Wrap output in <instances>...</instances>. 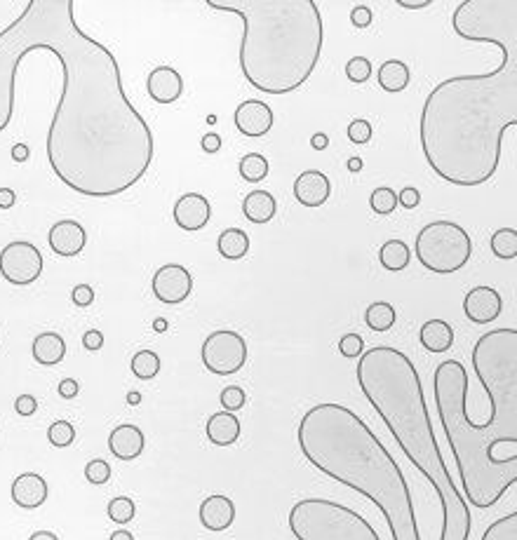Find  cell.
Returning <instances> with one entry per match:
<instances>
[{"instance_id": "1", "label": "cell", "mask_w": 517, "mask_h": 540, "mask_svg": "<svg viewBox=\"0 0 517 540\" xmlns=\"http://www.w3.org/2000/svg\"><path fill=\"white\" fill-rule=\"evenodd\" d=\"M73 8V0H31L0 33V132L15 111L22 59L36 50L55 54L64 90L47 132V160L71 191L113 198L149 172L153 134L127 99L113 52L80 29Z\"/></svg>"}, {"instance_id": "2", "label": "cell", "mask_w": 517, "mask_h": 540, "mask_svg": "<svg viewBox=\"0 0 517 540\" xmlns=\"http://www.w3.org/2000/svg\"><path fill=\"white\" fill-rule=\"evenodd\" d=\"M456 36L494 43L501 66L442 80L421 111L426 162L452 186L487 184L499 170L503 134L517 125V0H466L454 10Z\"/></svg>"}, {"instance_id": "3", "label": "cell", "mask_w": 517, "mask_h": 540, "mask_svg": "<svg viewBox=\"0 0 517 540\" xmlns=\"http://www.w3.org/2000/svg\"><path fill=\"white\" fill-rule=\"evenodd\" d=\"M306 461L384 512L393 540H421L409 486L379 437L341 404H318L299 423Z\"/></svg>"}, {"instance_id": "4", "label": "cell", "mask_w": 517, "mask_h": 540, "mask_svg": "<svg viewBox=\"0 0 517 540\" xmlns=\"http://www.w3.org/2000/svg\"><path fill=\"white\" fill-rule=\"evenodd\" d=\"M358 383L405 456L438 491L445 515L440 540H468L473 519L466 498L442 461L419 371L412 360L395 348L376 346L360 355Z\"/></svg>"}, {"instance_id": "5", "label": "cell", "mask_w": 517, "mask_h": 540, "mask_svg": "<svg viewBox=\"0 0 517 540\" xmlns=\"http://www.w3.org/2000/svg\"><path fill=\"white\" fill-rule=\"evenodd\" d=\"M207 8L243 19L240 69L254 90L278 97L311 78L325 40L315 0H207Z\"/></svg>"}, {"instance_id": "6", "label": "cell", "mask_w": 517, "mask_h": 540, "mask_svg": "<svg viewBox=\"0 0 517 540\" xmlns=\"http://www.w3.org/2000/svg\"><path fill=\"white\" fill-rule=\"evenodd\" d=\"M433 390L466 501L480 510L492 508L517 482V463L494 465L487 458V449L499 440H517V414H496L487 428L470 425L468 371L459 360H447L435 369Z\"/></svg>"}, {"instance_id": "7", "label": "cell", "mask_w": 517, "mask_h": 540, "mask_svg": "<svg viewBox=\"0 0 517 540\" xmlns=\"http://www.w3.org/2000/svg\"><path fill=\"white\" fill-rule=\"evenodd\" d=\"M473 367L489 397V416L480 428L492 425L496 414H517V332L494 329L480 336L473 348Z\"/></svg>"}, {"instance_id": "8", "label": "cell", "mask_w": 517, "mask_h": 540, "mask_svg": "<svg viewBox=\"0 0 517 540\" xmlns=\"http://www.w3.org/2000/svg\"><path fill=\"white\" fill-rule=\"evenodd\" d=\"M290 529L297 540H381L358 512L322 498H306L294 505Z\"/></svg>"}, {"instance_id": "9", "label": "cell", "mask_w": 517, "mask_h": 540, "mask_svg": "<svg viewBox=\"0 0 517 540\" xmlns=\"http://www.w3.org/2000/svg\"><path fill=\"white\" fill-rule=\"evenodd\" d=\"M473 245L468 233L452 221H433L416 235V259L438 275H452L470 259Z\"/></svg>"}, {"instance_id": "10", "label": "cell", "mask_w": 517, "mask_h": 540, "mask_svg": "<svg viewBox=\"0 0 517 540\" xmlns=\"http://www.w3.org/2000/svg\"><path fill=\"white\" fill-rule=\"evenodd\" d=\"M247 362V343L235 332H214L203 343V364L217 376H228L243 369Z\"/></svg>"}, {"instance_id": "11", "label": "cell", "mask_w": 517, "mask_h": 540, "mask_svg": "<svg viewBox=\"0 0 517 540\" xmlns=\"http://www.w3.org/2000/svg\"><path fill=\"white\" fill-rule=\"evenodd\" d=\"M0 273L10 285H31L43 275V254L33 242L17 240L10 242L0 252Z\"/></svg>"}, {"instance_id": "12", "label": "cell", "mask_w": 517, "mask_h": 540, "mask_svg": "<svg viewBox=\"0 0 517 540\" xmlns=\"http://www.w3.org/2000/svg\"><path fill=\"white\" fill-rule=\"evenodd\" d=\"M193 292V278L191 273L179 263H167L153 275V294L160 303L167 306H177V303L186 301Z\"/></svg>"}, {"instance_id": "13", "label": "cell", "mask_w": 517, "mask_h": 540, "mask_svg": "<svg viewBox=\"0 0 517 540\" xmlns=\"http://www.w3.org/2000/svg\"><path fill=\"white\" fill-rule=\"evenodd\" d=\"M235 127L245 137H264L273 127V108L266 101L247 99L235 108Z\"/></svg>"}, {"instance_id": "14", "label": "cell", "mask_w": 517, "mask_h": 540, "mask_svg": "<svg viewBox=\"0 0 517 540\" xmlns=\"http://www.w3.org/2000/svg\"><path fill=\"white\" fill-rule=\"evenodd\" d=\"M501 308H503L501 294L496 292L494 287H485V285L475 287V289H470V292L466 294V299H463V313H466L468 320L475 324L494 322L496 317L501 315Z\"/></svg>"}, {"instance_id": "15", "label": "cell", "mask_w": 517, "mask_h": 540, "mask_svg": "<svg viewBox=\"0 0 517 540\" xmlns=\"http://www.w3.org/2000/svg\"><path fill=\"white\" fill-rule=\"evenodd\" d=\"M210 216H212V207L210 202H207L205 195L200 193H186L181 195L177 200V205H174V221H177V226L181 231H200V228H205L210 224Z\"/></svg>"}, {"instance_id": "16", "label": "cell", "mask_w": 517, "mask_h": 540, "mask_svg": "<svg viewBox=\"0 0 517 540\" xmlns=\"http://www.w3.org/2000/svg\"><path fill=\"white\" fill-rule=\"evenodd\" d=\"M47 242H50L52 252L57 256H64V259H71V256H78L85 249L87 235L85 228L78 224V221H57L55 226L50 228V235H47Z\"/></svg>"}, {"instance_id": "17", "label": "cell", "mask_w": 517, "mask_h": 540, "mask_svg": "<svg viewBox=\"0 0 517 540\" xmlns=\"http://www.w3.org/2000/svg\"><path fill=\"white\" fill-rule=\"evenodd\" d=\"M329 193H332V184H329L327 174H322L318 170H308L304 174H299L297 181H294V198L301 202L304 207H320L329 200Z\"/></svg>"}, {"instance_id": "18", "label": "cell", "mask_w": 517, "mask_h": 540, "mask_svg": "<svg viewBox=\"0 0 517 540\" xmlns=\"http://www.w3.org/2000/svg\"><path fill=\"white\" fill-rule=\"evenodd\" d=\"M12 501L24 510L40 508L47 501V482L36 472H24L12 482Z\"/></svg>"}, {"instance_id": "19", "label": "cell", "mask_w": 517, "mask_h": 540, "mask_svg": "<svg viewBox=\"0 0 517 540\" xmlns=\"http://www.w3.org/2000/svg\"><path fill=\"white\" fill-rule=\"evenodd\" d=\"M184 92V80L170 66H158L149 76V94L158 104H174Z\"/></svg>"}, {"instance_id": "20", "label": "cell", "mask_w": 517, "mask_h": 540, "mask_svg": "<svg viewBox=\"0 0 517 540\" xmlns=\"http://www.w3.org/2000/svg\"><path fill=\"white\" fill-rule=\"evenodd\" d=\"M235 522V505L228 496H210L200 505V524L207 531H226Z\"/></svg>"}, {"instance_id": "21", "label": "cell", "mask_w": 517, "mask_h": 540, "mask_svg": "<svg viewBox=\"0 0 517 540\" xmlns=\"http://www.w3.org/2000/svg\"><path fill=\"white\" fill-rule=\"evenodd\" d=\"M109 449L118 461H134L144 451V432L137 425H118L109 437Z\"/></svg>"}, {"instance_id": "22", "label": "cell", "mask_w": 517, "mask_h": 540, "mask_svg": "<svg viewBox=\"0 0 517 540\" xmlns=\"http://www.w3.org/2000/svg\"><path fill=\"white\" fill-rule=\"evenodd\" d=\"M207 437H210L214 447H231L240 437V421L235 418V414L219 411V414L210 416V421H207Z\"/></svg>"}, {"instance_id": "23", "label": "cell", "mask_w": 517, "mask_h": 540, "mask_svg": "<svg viewBox=\"0 0 517 540\" xmlns=\"http://www.w3.org/2000/svg\"><path fill=\"white\" fill-rule=\"evenodd\" d=\"M419 339L428 353H447L454 343V329L445 320H428L421 327Z\"/></svg>"}, {"instance_id": "24", "label": "cell", "mask_w": 517, "mask_h": 540, "mask_svg": "<svg viewBox=\"0 0 517 540\" xmlns=\"http://www.w3.org/2000/svg\"><path fill=\"white\" fill-rule=\"evenodd\" d=\"M33 360L38 364H45V367H55L64 360L66 355V343L59 334H38L36 341H33Z\"/></svg>"}, {"instance_id": "25", "label": "cell", "mask_w": 517, "mask_h": 540, "mask_svg": "<svg viewBox=\"0 0 517 540\" xmlns=\"http://www.w3.org/2000/svg\"><path fill=\"white\" fill-rule=\"evenodd\" d=\"M278 202L268 191H252L243 202V212L252 224H268L275 216Z\"/></svg>"}, {"instance_id": "26", "label": "cell", "mask_w": 517, "mask_h": 540, "mask_svg": "<svg viewBox=\"0 0 517 540\" xmlns=\"http://www.w3.org/2000/svg\"><path fill=\"white\" fill-rule=\"evenodd\" d=\"M217 249L228 261L243 259V256L250 252V235H247L243 228H226V231L219 235Z\"/></svg>"}, {"instance_id": "27", "label": "cell", "mask_w": 517, "mask_h": 540, "mask_svg": "<svg viewBox=\"0 0 517 540\" xmlns=\"http://www.w3.org/2000/svg\"><path fill=\"white\" fill-rule=\"evenodd\" d=\"M379 85L386 92H402L409 85V69L400 59H388L379 69Z\"/></svg>"}, {"instance_id": "28", "label": "cell", "mask_w": 517, "mask_h": 540, "mask_svg": "<svg viewBox=\"0 0 517 540\" xmlns=\"http://www.w3.org/2000/svg\"><path fill=\"white\" fill-rule=\"evenodd\" d=\"M381 266L391 273H400L409 266V247L402 240H388L384 247L379 249Z\"/></svg>"}, {"instance_id": "29", "label": "cell", "mask_w": 517, "mask_h": 540, "mask_svg": "<svg viewBox=\"0 0 517 540\" xmlns=\"http://www.w3.org/2000/svg\"><path fill=\"white\" fill-rule=\"evenodd\" d=\"M365 322L372 332L384 334L395 324V308L386 301H376L365 310Z\"/></svg>"}, {"instance_id": "30", "label": "cell", "mask_w": 517, "mask_h": 540, "mask_svg": "<svg viewBox=\"0 0 517 540\" xmlns=\"http://www.w3.org/2000/svg\"><path fill=\"white\" fill-rule=\"evenodd\" d=\"M240 177L245 181H250V184H259V181H264L268 177V160L261 153H247L243 160H240L238 165Z\"/></svg>"}, {"instance_id": "31", "label": "cell", "mask_w": 517, "mask_h": 540, "mask_svg": "<svg viewBox=\"0 0 517 540\" xmlns=\"http://www.w3.org/2000/svg\"><path fill=\"white\" fill-rule=\"evenodd\" d=\"M492 252L494 256H499V259L508 261L515 259L517 256V231L515 228H499L492 235Z\"/></svg>"}, {"instance_id": "32", "label": "cell", "mask_w": 517, "mask_h": 540, "mask_svg": "<svg viewBox=\"0 0 517 540\" xmlns=\"http://www.w3.org/2000/svg\"><path fill=\"white\" fill-rule=\"evenodd\" d=\"M480 540H517V512H510V515L489 524Z\"/></svg>"}, {"instance_id": "33", "label": "cell", "mask_w": 517, "mask_h": 540, "mask_svg": "<svg viewBox=\"0 0 517 540\" xmlns=\"http://www.w3.org/2000/svg\"><path fill=\"white\" fill-rule=\"evenodd\" d=\"M132 371L137 378H144V381H149V378L158 376L160 371V357L153 353V350H141L132 357Z\"/></svg>"}, {"instance_id": "34", "label": "cell", "mask_w": 517, "mask_h": 540, "mask_svg": "<svg viewBox=\"0 0 517 540\" xmlns=\"http://www.w3.org/2000/svg\"><path fill=\"white\" fill-rule=\"evenodd\" d=\"M369 207H372L374 212L381 214V216L393 214L395 207H398V193H395L393 188H388V186L376 188V191L372 193V198H369Z\"/></svg>"}, {"instance_id": "35", "label": "cell", "mask_w": 517, "mask_h": 540, "mask_svg": "<svg viewBox=\"0 0 517 540\" xmlns=\"http://www.w3.org/2000/svg\"><path fill=\"white\" fill-rule=\"evenodd\" d=\"M47 440H50L52 447L64 449L71 447L73 440H76V428L69 421H57L50 425V430H47Z\"/></svg>"}, {"instance_id": "36", "label": "cell", "mask_w": 517, "mask_h": 540, "mask_svg": "<svg viewBox=\"0 0 517 540\" xmlns=\"http://www.w3.org/2000/svg\"><path fill=\"white\" fill-rule=\"evenodd\" d=\"M106 512H109L111 522L127 524V522H132L134 515H137V508H134V503L127 496H118L109 503V510Z\"/></svg>"}, {"instance_id": "37", "label": "cell", "mask_w": 517, "mask_h": 540, "mask_svg": "<svg viewBox=\"0 0 517 540\" xmlns=\"http://www.w3.org/2000/svg\"><path fill=\"white\" fill-rule=\"evenodd\" d=\"M346 76L351 83H367L369 76H372V62L367 57H353L346 64Z\"/></svg>"}, {"instance_id": "38", "label": "cell", "mask_w": 517, "mask_h": 540, "mask_svg": "<svg viewBox=\"0 0 517 540\" xmlns=\"http://www.w3.org/2000/svg\"><path fill=\"white\" fill-rule=\"evenodd\" d=\"M85 479L90 484H106L111 479V465L104 461V458H94L85 465Z\"/></svg>"}, {"instance_id": "39", "label": "cell", "mask_w": 517, "mask_h": 540, "mask_svg": "<svg viewBox=\"0 0 517 540\" xmlns=\"http://www.w3.org/2000/svg\"><path fill=\"white\" fill-rule=\"evenodd\" d=\"M219 402H221V407H224V411H228V414H235V411L245 407V390L238 388V386H228V388L221 390Z\"/></svg>"}, {"instance_id": "40", "label": "cell", "mask_w": 517, "mask_h": 540, "mask_svg": "<svg viewBox=\"0 0 517 540\" xmlns=\"http://www.w3.org/2000/svg\"><path fill=\"white\" fill-rule=\"evenodd\" d=\"M339 353L348 357H360L362 353H365V341H362V336L358 334H344L339 341Z\"/></svg>"}, {"instance_id": "41", "label": "cell", "mask_w": 517, "mask_h": 540, "mask_svg": "<svg viewBox=\"0 0 517 540\" xmlns=\"http://www.w3.org/2000/svg\"><path fill=\"white\" fill-rule=\"evenodd\" d=\"M348 139H351L353 144H358V146L367 144V141L372 139V125H369L367 120H362V118L353 120V123L348 125Z\"/></svg>"}, {"instance_id": "42", "label": "cell", "mask_w": 517, "mask_h": 540, "mask_svg": "<svg viewBox=\"0 0 517 540\" xmlns=\"http://www.w3.org/2000/svg\"><path fill=\"white\" fill-rule=\"evenodd\" d=\"M71 299H73V303H76V306H80V308L92 306V301H94V289H92L90 285H78V287L71 292Z\"/></svg>"}, {"instance_id": "43", "label": "cell", "mask_w": 517, "mask_h": 540, "mask_svg": "<svg viewBox=\"0 0 517 540\" xmlns=\"http://www.w3.org/2000/svg\"><path fill=\"white\" fill-rule=\"evenodd\" d=\"M351 24L355 26V29H367V26L372 24V10H369L367 5H358V8H353Z\"/></svg>"}, {"instance_id": "44", "label": "cell", "mask_w": 517, "mask_h": 540, "mask_svg": "<svg viewBox=\"0 0 517 540\" xmlns=\"http://www.w3.org/2000/svg\"><path fill=\"white\" fill-rule=\"evenodd\" d=\"M15 409L19 416H33L38 409V402L33 395H19L17 402H15Z\"/></svg>"}, {"instance_id": "45", "label": "cell", "mask_w": 517, "mask_h": 540, "mask_svg": "<svg viewBox=\"0 0 517 540\" xmlns=\"http://www.w3.org/2000/svg\"><path fill=\"white\" fill-rule=\"evenodd\" d=\"M419 202H421V193L416 191L414 186L402 188V193L398 195V205H402L405 209H414Z\"/></svg>"}, {"instance_id": "46", "label": "cell", "mask_w": 517, "mask_h": 540, "mask_svg": "<svg viewBox=\"0 0 517 540\" xmlns=\"http://www.w3.org/2000/svg\"><path fill=\"white\" fill-rule=\"evenodd\" d=\"M83 346L85 350H90V353H97V350L104 346V334L97 332V329H90V332L83 336Z\"/></svg>"}, {"instance_id": "47", "label": "cell", "mask_w": 517, "mask_h": 540, "mask_svg": "<svg viewBox=\"0 0 517 540\" xmlns=\"http://www.w3.org/2000/svg\"><path fill=\"white\" fill-rule=\"evenodd\" d=\"M78 390H80V386H78L76 378H64V381L59 383V395H62L64 400H73V397L78 395Z\"/></svg>"}, {"instance_id": "48", "label": "cell", "mask_w": 517, "mask_h": 540, "mask_svg": "<svg viewBox=\"0 0 517 540\" xmlns=\"http://www.w3.org/2000/svg\"><path fill=\"white\" fill-rule=\"evenodd\" d=\"M200 144H203V151L205 153H217L219 148H221V139H219L217 132H210V134H205Z\"/></svg>"}, {"instance_id": "49", "label": "cell", "mask_w": 517, "mask_h": 540, "mask_svg": "<svg viewBox=\"0 0 517 540\" xmlns=\"http://www.w3.org/2000/svg\"><path fill=\"white\" fill-rule=\"evenodd\" d=\"M15 205V191L10 188H0V209H10Z\"/></svg>"}, {"instance_id": "50", "label": "cell", "mask_w": 517, "mask_h": 540, "mask_svg": "<svg viewBox=\"0 0 517 540\" xmlns=\"http://www.w3.org/2000/svg\"><path fill=\"white\" fill-rule=\"evenodd\" d=\"M400 8H405V10H423V8H428V5H431V0H400Z\"/></svg>"}, {"instance_id": "51", "label": "cell", "mask_w": 517, "mask_h": 540, "mask_svg": "<svg viewBox=\"0 0 517 540\" xmlns=\"http://www.w3.org/2000/svg\"><path fill=\"white\" fill-rule=\"evenodd\" d=\"M311 146L315 148V151H325V148L329 146V137L325 132H318V134H313V139H311Z\"/></svg>"}, {"instance_id": "52", "label": "cell", "mask_w": 517, "mask_h": 540, "mask_svg": "<svg viewBox=\"0 0 517 540\" xmlns=\"http://www.w3.org/2000/svg\"><path fill=\"white\" fill-rule=\"evenodd\" d=\"M12 160H15V162H26V160H29V146L17 144L15 148H12Z\"/></svg>"}, {"instance_id": "53", "label": "cell", "mask_w": 517, "mask_h": 540, "mask_svg": "<svg viewBox=\"0 0 517 540\" xmlns=\"http://www.w3.org/2000/svg\"><path fill=\"white\" fill-rule=\"evenodd\" d=\"M29 540H59L52 531H36Z\"/></svg>"}, {"instance_id": "54", "label": "cell", "mask_w": 517, "mask_h": 540, "mask_svg": "<svg viewBox=\"0 0 517 540\" xmlns=\"http://www.w3.org/2000/svg\"><path fill=\"white\" fill-rule=\"evenodd\" d=\"M111 540H134V536L130 531H125V529H120L116 533H111Z\"/></svg>"}, {"instance_id": "55", "label": "cell", "mask_w": 517, "mask_h": 540, "mask_svg": "<svg viewBox=\"0 0 517 540\" xmlns=\"http://www.w3.org/2000/svg\"><path fill=\"white\" fill-rule=\"evenodd\" d=\"M346 165H348V170H351V172H360L362 170V160L360 158H351L346 162Z\"/></svg>"}, {"instance_id": "56", "label": "cell", "mask_w": 517, "mask_h": 540, "mask_svg": "<svg viewBox=\"0 0 517 540\" xmlns=\"http://www.w3.org/2000/svg\"><path fill=\"white\" fill-rule=\"evenodd\" d=\"M153 329H156V332H165L167 320H156V322H153Z\"/></svg>"}, {"instance_id": "57", "label": "cell", "mask_w": 517, "mask_h": 540, "mask_svg": "<svg viewBox=\"0 0 517 540\" xmlns=\"http://www.w3.org/2000/svg\"><path fill=\"white\" fill-rule=\"evenodd\" d=\"M127 400H130V404H137V402H139V400H141V397H139V395H137V393H132V395H130V397H127Z\"/></svg>"}]
</instances>
